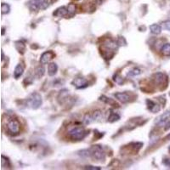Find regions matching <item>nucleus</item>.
Wrapping results in <instances>:
<instances>
[{
    "mask_svg": "<svg viewBox=\"0 0 170 170\" xmlns=\"http://www.w3.org/2000/svg\"><path fill=\"white\" fill-rule=\"evenodd\" d=\"M67 9H68V15L71 16H72L76 13V6L73 4H70Z\"/></svg>",
    "mask_w": 170,
    "mask_h": 170,
    "instance_id": "a878e982",
    "label": "nucleus"
},
{
    "mask_svg": "<svg viewBox=\"0 0 170 170\" xmlns=\"http://www.w3.org/2000/svg\"><path fill=\"white\" fill-rule=\"evenodd\" d=\"M72 84L74 85L77 89H84L89 86V82L84 78H76L73 80Z\"/></svg>",
    "mask_w": 170,
    "mask_h": 170,
    "instance_id": "6e6552de",
    "label": "nucleus"
},
{
    "mask_svg": "<svg viewBox=\"0 0 170 170\" xmlns=\"http://www.w3.org/2000/svg\"><path fill=\"white\" fill-rule=\"evenodd\" d=\"M83 121H84V124H87V125L94 122V121H93V118H92V115H91L90 113H86V114L84 115V117Z\"/></svg>",
    "mask_w": 170,
    "mask_h": 170,
    "instance_id": "b1692460",
    "label": "nucleus"
},
{
    "mask_svg": "<svg viewBox=\"0 0 170 170\" xmlns=\"http://www.w3.org/2000/svg\"><path fill=\"white\" fill-rule=\"evenodd\" d=\"M114 96L116 97L117 101H119L122 103H127L130 100V95L128 93H125V92L116 93V94H114Z\"/></svg>",
    "mask_w": 170,
    "mask_h": 170,
    "instance_id": "9b49d317",
    "label": "nucleus"
},
{
    "mask_svg": "<svg viewBox=\"0 0 170 170\" xmlns=\"http://www.w3.org/2000/svg\"><path fill=\"white\" fill-rule=\"evenodd\" d=\"M4 51H2V61H4Z\"/></svg>",
    "mask_w": 170,
    "mask_h": 170,
    "instance_id": "473e14b6",
    "label": "nucleus"
},
{
    "mask_svg": "<svg viewBox=\"0 0 170 170\" xmlns=\"http://www.w3.org/2000/svg\"><path fill=\"white\" fill-rule=\"evenodd\" d=\"M42 96L37 92H33L27 97V105L28 107L32 108L33 110H37L42 106Z\"/></svg>",
    "mask_w": 170,
    "mask_h": 170,
    "instance_id": "7ed1b4c3",
    "label": "nucleus"
},
{
    "mask_svg": "<svg viewBox=\"0 0 170 170\" xmlns=\"http://www.w3.org/2000/svg\"><path fill=\"white\" fill-rule=\"evenodd\" d=\"M24 70H25V66L23 65V63L18 64L14 71V78L16 79H18L19 78H21L24 72Z\"/></svg>",
    "mask_w": 170,
    "mask_h": 170,
    "instance_id": "f8f14e48",
    "label": "nucleus"
},
{
    "mask_svg": "<svg viewBox=\"0 0 170 170\" xmlns=\"http://www.w3.org/2000/svg\"><path fill=\"white\" fill-rule=\"evenodd\" d=\"M145 102H146V106L148 107L150 112H151L152 113H157V112H160L161 107L158 104H157L156 102L151 100H146Z\"/></svg>",
    "mask_w": 170,
    "mask_h": 170,
    "instance_id": "9d476101",
    "label": "nucleus"
},
{
    "mask_svg": "<svg viewBox=\"0 0 170 170\" xmlns=\"http://www.w3.org/2000/svg\"><path fill=\"white\" fill-rule=\"evenodd\" d=\"M161 53L164 56H170V43H165L161 48Z\"/></svg>",
    "mask_w": 170,
    "mask_h": 170,
    "instance_id": "aec40b11",
    "label": "nucleus"
},
{
    "mask_svg": "<svg viewBox=\"0 0 170 170\" xmlns=\"http://www.w3.org/2000/svg\"><path fill=\"white\" fill-rule=\"evenodd\" d=\"M44 72H45V69L42 66H38L37 69L35 70V76L37 78H40L44 75Z\"/></svg>",
    "mask_w": 170,
    "mask_h": 170,
    "instance_id": "4be33fe9",
    "label": "nucleus"
},
{
    "mask_svg": "<svg viewBox=\"0 0 170 170\" xmlns=\"http://www.w3.org/2000/svg\"><path fill=\"white\" fill-rule=\"evenodd\" d=\"M4 28L3 27V29H2V35H4Z\"/></svg>",
    "mask_w": 170,
    "mask_h": 170,
    "instance_id": "f704fd0d",
    "label": "nucleus"
},
{
    "mask_svg": "<svg viewBox=\"0 0 170 170\" xmlns=\"http://www.w3.org/2000/svg\"><path fill=\"white\" fill-rule=\"evenodd\" d=\"M163 163L168 168H170V159H164L163 161Z\"/></svg>",
    "mask_w": 170,
    "mask_h": 170,
    "instance_id": "7c9ffc66",
    "label": "nucleus"
},
{
    "mask_svg": "<svg viewBox=\"0 0 170 170\" xmlns=\"http://www.w3.org/2000/svg\"><path fill=\"white\" fill-rule=\"evenodd\" d=\"M100 101H103V102H105L106 104H109L110 106H114V107H116V106H118V104H117V102L115 101H113L112 99L111 98H108V97H106L105 95H102L100 97Z\"/></svg>",
    "mask_w": 170,
    "mask_h": 170,
    "instance_id": "dca6fc26",
    "label": "nucleus"
},
{
    "mask_svg": "<svg viewBox=\"0 0 170 170\" xmlns=\"http://www.w3.org/2000/svg\"><path fill=\"white\" fill-rule=\"evenodd\" d=\"M92 118H93V121L94 122H101L102 121V119H103V113L100 110H97V111H95V112H93L92 114Z\"/></svg>",
    "mask_w": 170,
    "mask_h": 170,
    "instance_id": "2eb2a0df",
    "label": "nucleus"
},
{
    "mask_svg": "<svg viewBox=\"0 0 170 170\" xmlns=\"http://www.w3.org/2000/svg\"><path fill=\"white\" fill-rule=\"evenodd\" d=\"M150 31L152 34H155V35H158L162 32V27L158 25V24H152L150 26Z\"/></svg>",
    "mask_w": 170,
    "mask_h": 170,
    "instance_id": "f3484780",
    "label": "nucleus"
},
{
    "mask_svg": "<svg viewBox=\"0 0 170 170\" xmlns=\"http://www.w3.org/2000/svg\"><path fill=\"white\" fill-rule=\"evenodd\" d=\"M113 79H114V81L117 83V84H122V83H123V78L119 74L114 75Z\"/></svg>",
    "mask_w": 170,
    "mask_h": 170,
    "instance_id": "bb28decb",
    "label": "nucleus"
},
{
    "mask_svg": "<svg viewBox=\"0 0 170 170\" xmlns=\"http://www.w3.org/2000/svg\"><path fill=\"white\" fill-rule=\"evenodd\" d=\"M88 134L89 131L86 130L84 128L79 126H75L68 130V137L72 140H76V141L83 140Z\"/></svg>",
    "mask_w": 170,
    "mask_h": 170,
    "instance_id": "f257e3e1",
    "label": "nucleus"
},
{
    "mask_svg": "<svg viewBox=\"0 0 170 170\" xmlns=\"http://www.w3.org/2000/svg\"><path fill=\"white\" fill-rule=\"evenodd\" d=\"M85 169H89V170H101V168L99 167H95V166H90V165H88V166H85Z\"/></svg>",
    "mask_w": 170,
    "mask_h": 170,
    "instance_id": "c85d7f7f",
    "label": "nucleus"
},
{
    "mask_svg": "<svg viewBox=\"0 0 170 170\" xmlns=\"http://www.w3.org/2000/svg\"><path fill=\"white\" fill-rule=\"evenodd\" d=\"M53 15L56 17H63V16H67L68 15V9L66 8L65 6L60 7L54 12Z\"/></svg>",
    "mask_w": 170,
    "mask_h": 170,
    "instance_id": "ddd939ff",
    "label": "nucleus"
},
{
    "mask_svg": "<svg viewBox=\"0 0 170 170\" xmlns=\"http://www.w3.org/2000/svg\"><path fill=\"white\" fill-rule=\"evenodd\" d=\"M57 71H58V66L55 63H49L48 66V74L50 77H53L54 75L57 73Z\"/></svg>",
    "mask_w": 170,
    "mask_h": 170,
    "instance_id": "4468645a",
    "label": "nucleus"
},
{
    "mask_svg": "<svg viewBox=\"0 0 170 170\" xmlns=\"http://www.w3.org/2000/svg\"><path fill=\"white\" fill-rule=\"evenodd\" d=\"M141 73V71L139 68H133L132 70H130L128 72L127 76H129V77H135V76H139V75Z\"/></svg>",
    "mask_w": 170,
    "mask_h": 170,
    "instance_id": "393cba45",
    "label": "nucleus"
},
{
    "mask_svg": "<svg viewBox=\"0 0 170 170\" xmlns=\"http://www.w3.org/2000/svg\"><path fill=\"white\" fill-rule=\"evenodd\" d=\"M152 80L155 85L160 87L162 89H164L168 84V77L163 72H157L152 76Z\"/></svg>",
    "mask_w": 170,
    "mask_h": 170,
    "instance_id": "423d86ee",
    "label": "nucleus"
},
{
    "mask_svg": "<svg viewBox=\"0 0 170 170\" xmlns=\"http://www.w3.org/2000/svg\"><path fill=\"white\" fill-rule=\"evenodd\" d=\"M1 164H2V168H3V169H7V168L10 169V167H11L10 162L9 158H7V157H4V155H2Z\"/></svg>",
    "mask_w": 170,
    "mask_h": 170,
    "instance_id": "412c9836",
    "label": "nucleus"
},
{
    "mask_svg": "<svg viewBox=\"0 0 170 170\" xmlns=\"http://www.w3.org/2000/svg\"><path fill=\"white\" fill-rule=\"evenodd\" d=\"M163 24V28H164V29L168 30V31H170V20L164 21Z\"/></svg>",
    "mask_w": 170,
    "mask_h": 170,
    "instance_id": "cd10ccee",
    "label": "nucleus"
},
{
    "mask_svg": "<svg viewBox=\"0 0 170 170\" xmlns=\"http://www.w3.org/2000/svg\"><path fill=\"white\" fill-rule=\"evenodd\" d=\"M166 139H167V140H170V133L169 134H168V135H167V136H166Z\"/></svg>",
    "mask_w": 170,
    "mask_h": 170,
    "instance_id": "72a5a7b5",
    "label": "nucleus"
},
{
    "mask_svg": "<svg viewBox=\"0 0 170 170\" xmlns=\"http://www.w3.org/2000/svg\"><path fill=\"white\" fill-rule=\"evenodd\" d=\"M1 10H2V14L3 15H7L10 13V7L8 4H5V3H3L1 4Z\"/></svg>",
    "mask_w": 170,
    "mask_h": 170,
    "instance_id": "5701e85b",
    "label": "nucleus"
},
{
    "mask_svg": "<svg viewBox=\"0 0 170 170\" xmlns=\"http://www.w3.org/2000/svg\"><path fill=\"white\" fill-rule=\"evenodd\" d=\"M169 153H170V146L169 147Z\"/></svg>",
    "mask_w": 170,
    "mask_h": 170,
    "instance_id": "c9c22d12",
    "label": "nucleus"
},
{
    "mask_svg": "<svg viewBox=\"0 0 170 170\" xmlns=\"http://www.w3.org/2000/svg\"><path fill=\"white\" fill-rule=\"evenodd\" d=\"M120 119V115L117 114V112H110V115L108 117V122H115L118 121Z\"/></svg>",
    "mask_w": 170,
    "mask_h": 170,
    "instance_id": "6ab92c4d",
    "label": "nucleus"
},
{
    "mask_svg": "<svg viewBox=\"0 0 170 170\" xmlns=\"http://www.w3.org/2000/svg\"><path fill=\"white\" fill-rule=\"evenodd\" d=\"M15 46H16V48L19 53L24 54L25 50H26V45L24 44V42H21V41H17V42H15Z\"/></svg>",
    "mask_w": 170,
    "mask_h": 170,
    "instance_id": "a211bd4d",
    "label": "nucleus"
},
{
    "mask_svg": "<svg viewBox=\"0 0 170 170\" xmlns=\"http://www.w3.org/2000/svg\"><path fill=\"white\" fill-rule=\"evenodd\" d=\"M170 129V122H168L166 124H165V128H164V130H169Z\"/></svg>",
    "mask_w": 170,
    "mask_h": 170,
    "instance_id": "2f4dec72",
    "label": "nucleus"
},
{
    "mask_svg": "<svg viewBox=\"0 0 170 170\" xmlns=\"http://www.w3.org/2000/svg\"><path fill=\"white\" fill-rule=\"evenodd\" d=\"M88 152V157H93L94 159L98 161H103L106 158V154L103 151V148L101 145H92L90 148L87 149Z\"/></svg>",
    "mask_w": 170,
    "mask_h": 170,
    "instance_id": "f03ea898",
    "label": "nucleus"
},
{
    "mask_svg": "<svg viewBox=\"0 0 170 170\" xmlns=\"http://www.w3.org/2000/svg\"><path fill=\"white\" fill-rule=\"evenodd\" d=\"M7 130L13 136L18 135L21 131V123L16 118H12L7 123Z\"/></svg>",
    "mask_w": 170,
    "mask_h": 170,
    "instance_id": "39448f33",
    "label": "nucleus"
},
{
    "mask_svg": "<svg viewBox=\"0 0 170 170\" xmlns=\"http://www.w3.org/2000/svg\"><path fill=\"white\" fill-rule=\"evenodd\" d=\"M169 119H170V111H167L165 112L163 114H162L161 116L157 118L155 123L159 126V127H162V126H164L165 124L168 122Z\"/></svg>",
    "mask_w": 170,
    "mask_h": 170,
    "instance_id": "0eeeda50",
    "label": "nucleus"
},
{
    "mask_svg": "<svg viewBox=\"0 0 170 170\" xmlns=\"http://www.w3.org/2000/svg\"><path fill=\"white\" fill-rule=\"evenodd\" d=\"M55 56V54L54 53L53 51L49 50V51H46L42 54L41 55V58H40V61L42 64H47Z\"/></svg>",
    "mask_w": 170,
    "mask_h": 170,
    "instance_id": "1a4fd4ad",
    "label": "nucleus"
},
{
    "mask_svg": "<svg viewBox=\"0 0 170 170\" xmlns=\"http://www.w3.org/2000/svg\"><path fill=\"white\" fill-rule=\"evenodd\" d=\"M122 42H123V43H125V44L127 43V42H126V41H125V39H124V37H119V38H118V41H117V43H118V45H122Z\"/></svg>",
    "mask_w": 170,
    "mask_h": 170,
    "instance_id": "c756f323",
    "label": "nucleus"
},
{
    "mask_svg": "<svg viewBox=\"0 0 170 170\" xmlns=\"http://www.w3.org/2000/svg\"><path fill=\"white\" fill-rule=\"evenodd\" d=\"M27 5L30 10L38 11L47 9L48 3L47 0H29Z\"/></svg>",
    "mask_w": 170,
    "mask_h": 170,
    "instance_id": "20e7f679",
    "label": "nucleus"
}]
</instances>
